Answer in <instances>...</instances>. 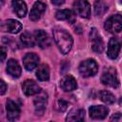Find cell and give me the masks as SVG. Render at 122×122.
Segmentation results:
<instances>
[{
    "mask_svg": "<svg viewBox=\"0 0 122 122\" xmlns=\"http://www.w3.org/2000/svg\"><path fill=\"white\" fill-rule=\"evenodd\" d=\"M73 10L80 17L89 18L91 15V6L87 0H76L73 3Z\"/></svg>",
    "mask_w": 122,
    "mask_h": 122,
    "instance_id": "cell-5",
    "label": "cell"
},
{
    "mask_svg": "<svg viewBox=\"0 0 122 122\" xmlns=\"http://www.w3.org/2000/svg\"><path fill=\"white\" fill-rule=\"evenodd\" d=\"M89 112L92 119H103L109 113V109L105 106H92Z\"/></svg>",
    "mask_w": 122,
    "mask_h": 122,
    "instance_id": "cell-14",
    "label": "cell"
},
{
    "mask_svg": "<svg viewBox=\"0 0 122 122\" xmlns=\"http://www.w3.org/2000/svg\"><path fill=\"white\" fill-rule=\"evenodd\" d=\"M99 97L101 101H103L106 104H112L115 101L114 95L111 92H108V91H101L99 92Z\"/></svg>",
    "mask_w": 122,
    "mask_h": 122,
    "instance_id": "cell-24",
    "label": "cell"
},
{
    "mask_svg": "<svg viewBox=\"0 0 122 122\" xmlns=\"http://www.w3.org/2000/svg\"><path fill=\"white\" fill-rule=\"evenodd\" d=\"M7 72L12 77H19L21 74V68L18 62L14 59H10L7 63Z\"/></svg>",
    "mask_w": 122,
    "mask_h": 122,
    "instance_id": "cell-16",
    "label": "cell"
},
{
    "mask_svg": "<svg viewBox=\"0 0 122 122\" xmlns=\"http://www.w3.org/2000/svg\"><path fill=\"white\" fill-rule=\"evenodd\" d=\"M22 90H23L24 93L28 96L38 94L41 92V88L33 80H26L22 84Z\"/></svg>",
    "mask_w": 122,
    "mask_h": 122,
    "instance_id": "cell-10",
    "label": "cell"
},
{
    "mask_svg": "<svg viewBox=\"0 0 122 122\" xmlns=\"http://www.w3.org/2000/svg\"><path fill=\"white\" fill-rule=\"evenodd\" d=\"M60 85H61V88L65 92H71V91H73V90H75L77 88L76 80L71 75L64 76L63 79L61 80V84Z\"/></svg>",
    "mask_w": 122,
    "mask_h": 122,
    "instance_id": "cell-15",
    "label": "cell"
},
{
    "mask_svg": "<svg viewBox=\"0 0 122 122\" xmlns=\"http://www.w3.org/2000/svg\"><path fill=\"white\" fill-rule=\"evenodd\" d=\"M55 17L58 20H65V21H68L69 23H74V21H75V15H74L73 11H71V10H58L55 13Z\"/></svg>",
    "mask_w": 122,
    "mask_h": 122,
    "instance_id": "cell-18",
    "label": "cell"
},
{
    "mask_svg": "<svg viewBox=\"0 0 122 122\" xmlns=\"http://www.w3.org/2000/svg\"><path fill=\"white\" fill-rule=\"evenodd\" d=\"M6 110H7L8 120L15 121L16 119H18V117L20 115V108L14 101L8 99L6 102Z\"/></svg>",
    "mask_w": 122,
    "mask_h": 122,
    "instance_id": "cell-6",
    "label": "cell"
},
{
    "mask_svg": "<svg viewBox=\"0 0 122 122\" xmlns=\"http://www.w3.org/2000/svg\"><path fill=\"white\" fill-rule=\"evenodd\" d=\"M104 28L111 33H117L122 30V15L114 14L106 20Z\"/></svg>",
    "mask_w": 122,
    "mask_h": 122,
    "instance_id": "cell-2",
    "label": "cell"
},
{
    "mask_svg": "<svg viewBox=\"0 0 122 122\" xmlns=\"http://www.w3.org/2000/svg\"><path fill=\"white\" fill-rule=\"evenodd\" d=\"M52 33H53V39L58 49L60 50V51L63 54L69 53V51H71L72 47V43H73L72 37L71 36V34L67 32L65 30L59 29V28L54 29Z\"/></svg>",
    "mask_w": 122,
    "mask_h": 122,
    "instance_id": "cell-1",
    "label": "cell"
},
{
    "mask_svg": "<svg viewBox=\"0 0 122 122\" xmlns=\"http://www.w3.org/2000/svg\"><path fill=\"white\" fill-rule=\"evenodd\" d=\"M120 48H121V45H120L119 41L114 37L111 38L109 41V44H108V51H107L108 56L111 59H115L119 54Z\"/></svg>",
    "mask_w": 122,
    "mask_h": 122,
    "instance_id": "cell-13",
    "label": "cell"
},
{
    "mask_svg": "<svg viewBox=\"0 0 122 122\" xmlns=\"http://www.w3.org/2000/svg\"><path fill=\"white\" fill-rule=\"evenodd\" d=\"M67 107H68V103H67L65 100H63V99H59V100L57 101L56 108H57V110H58L59 112H64V111H66Z\"/></svg>",
    "mask_w": 122,
    "mask_h": 122,
    "instance_id": "cell-25",
    "label": "cell"
},
{
    "mask_svg": "<svg viewBox=\"0 0 122 122\" xmlns=\"http://www.w3.org/2000/svg\"><path fill=\"white\" fill-rule=\"evenodd\" d=\"M1 30L10 33H18L22 30V25L19 21L14 19H9L2 23Z\"/></svg>",
    "mask_w": 122,
    "mask_h": 122,
    "instance_id": "cell-7",
    "label": "cell"
},
{
    "mask_svg": "<svg viewBox=\"0 0 122 122\" xmlns=\"http://www.w3.org/2000/svg\"><path fill=\"white\" fill-rule=\"evenodd\" d=\"M65 0H51V3L55 6H61L62 4H64Z\"/></svg>",
    "mask_w": 122,
    "mask_h": 122,
    "instance_id": "cell-29",
    "label": "cell"
},
{
    "mask_svg": "<svg viewBox=\"0 0 122 122\" xmlns=\"http://www.w3.org/2000/svg\"><path fill=\"white\" fill-rule=\"evenodd\" d=\"M1 51H2V55H1V62H3L4 60H5V58H6V53H7V49L4 47V46H2L1 47Z\"/></svg>",
    "mask_w": 122,
    "mask_h": 122,
    "instance_id": "cell-28",
    "label": "cell"
},
{
    "mask_svg": "<svg viewBox=\"0 0 122 122\" xmlns=\"http://www.w3.org/2000/svg\"><path fill=\"white\" fill-rule=\"evenodd\" d=\"M85 117V111L83 109H73L71 110L66 117L67 121H82Z\"/></svg>",
    "mask_w": 122,
    "mask_h": 122,
    "instance_id": "cell-19",
    "label": "cell"
},
{
    "mask_svg": "<svg viewBox=\"0 0 122 122\" xmlns=\"http://www.w3.org/2000/svg\"><path fill=\"white\" fill-rule=\"evenodd\" d=\"M39 63V57L35 53L30 52L27 53L23 58V64L27 71H32L34 70Z\"/></svg>",
    "mask_w": 122,
    "mask_h": 122,
    "instance_id": "cell-11",
    "label": "cell"
},
{
    "mask_svg": "<svg viewBox=\"0 0 122 122\" xmlns=\"http://www.w3.org/2000/svg\"><path fill=\"white\" fill-rule=\"evenodd\" d=\"M97 64L93 59H87L81 62L79 66V72L83 77H90L97 72Z\"/></svg>",
    "mask_w": 122,
    "mask_h": 122,
    "instance_id": "cell-3",
    "label": "cell"
},
{
    "mask_svg": "<svg viewBox=\"0 0 122 122\" xmlns=\"http://www.w3.org/2000/svg\"><path fill=\"white\" fill-rule=\"evenodd\" d=\"M101 82L108 87L117 88L119 86V80L117 78L115 70H113L112 68H110L109 70L104 71L103 74L101 75Z\"/></svg>",
    "mask_w": 122,
    "mask_h": 122,
    "instance_id": "cell-4",
    "label": "cell"
},
{
    "mask_svg": "<svg viewBox=\"0 0 122 122\" xmlns=\"http://www.w3.org/2000/svg\"><path fill=\"white\" fill-rule=\"evenodd\" d=\"M33 36H34L35 43L41 49H46L51 45V39H50L48 33H46L44 30H35Z\"/></svg>",
    "mask_w": 122,
    "mask_h": 122,
    "instance_id": "cell-8",
    "label": "cell"
},
{
    "mask_svg": "<svg viewBox=\"0 0 122 122\" xmlns=\"http://www.w3.org/2000/svg\"><path fill=\"white\" fill-rule=\"evenodd\" d=\"M11 6L13 11L18 17H24L27 13V5L23 0H12Z\"/></svg>",
    "mask_w": 122,
    "mask_h": 122,
    "instance_id": "cell-17",
    "label": "cell"
},
{
    "mask_svg": "<svg viewBox=\"0 0 122 122\" xmlns=\"http://www.w3.org/2000/svg\"><path fill=\"white\" fill-rule=\"evenodd\" d=\"M46 10V5L41 1H36L30 12V19L31 21H37Z\"/></svg>",
    "mask_w": 122,
    "mask_h": 122,
    "instance_id": "cell-12",
    "label": "cell"
},
{
    "mask_svg": "<svg viewBox=\"0 0 122 122\" xmlns=\"http://www.w3.org/2000/svg\"><path fill=\"white\" fill-rule=\"evenodd\" d=\"M121 1H122V0H121Z\"/></svg>",
    "mask_w": 122,
    "mask_h": 122,
    "instance_id": "cell-30",
    "label": "cell"
},
{
    "mask_svg": "<svg viewBox=\"0 0 122 122\" xmlns=\"http://www.w3.org/2000/svg\"><path fill=\"white\" fill-rule=\"evenodd\" d=\"M0 86H1V94L3 95V94L6 92V91H7V85H6V83H5L3 80H1Z\"/></svg>",
    "mask_w": 122,
    "mask_h": 122,
    "instance_id": "cell-27",
    "label": "cell"
},
{
    "mask_svg": "<svg viewBox=\"0 0 122 122\" xmlns=\"http://www.w3.org/2000/svg\"><path fill=\"white\" fill-rule=\"evenodd\" d=\"M46 105H47V93L41 91L38 93V96L34 98V107L37 115H41L44 113L46 110Z\"/></svg>",
    "mask_w": 122,
    "mask_h": 122,
    "instance_id": "cell-9",
    "label": "cell"
},
{
    "mask_svg": "<svg viewBox=\"0 0 122 122\" xmlns=\"http://www.w3.org/2000/svg\"><path fill=\"white\" fill-rule=\"evenodd\" d=\"M20 40H21V43L25 46V47H33L34 46V43H35V40H34V36H32L30 32L28 31H25L21 34L20 36Z\"/></svg>",
    "mask_w": 122,
    "mask_h": 122,
    "instance_id": "cell-23",
    "label": "cell"
},
{
    "mask_svg": "<svg viewBox=\"0 0 122 122\" xmlns=\"http://www.w3.org/2000/svg\"><path fill=\"white\" fill-rule=\"evenodd\" d=\"M36 77L40 81H47V80H49V78H50V69H49V66L46 65V64H43L40 67H38V69L36 71Z\"/></svg>",
    "mask_w": 122,
    "mask_h": 122,
    "instance_id": "cell-20",
    "label": "cell"
},
{
    "mask_svg": "<svg viewBox=\"0 0 122 122\" xmlns=\"http://www.w3.org/2000/svg\"><path fill=\"white\" fill-rule=\"evenodd\" d=\"M111 121H118V122H122V113H120V112L114 113V114L111 117Z\"/></svg>",
    "mask_w": 122,
    "mask_h": 122,
    "instance_id": "cell-26",
    "label": "cell"
},
{
    "mask_svg": "<svg viewBox=\"0 0 122 122\" xmlns=\"http://www.w3.org/2000/svg\"><path fill=\"white\" fill-rule=\"evenodd\" d=\"M93 10L96 16H102L108 10V5L103 0H96L93 5Z\"/></svg>",
    "mask_w": 122,
    "mask_h": 122,
    "instance_id": "cell-21",
    "label": "cell"
},
{
    "mask_svg": "<svg viewBox=\"0 0 122 122\" xmlns=\"http://www.w3.org/2000/svg\"><path fill=\"white\" fill-rule=\"evenodd\" d=\"M92 49L94 52L96 53H100L103 51L104 50V42L102 40V38L97 34L96 36L92 38Z\"/></svg>",
    "mask_w": 122,
    "mask_h": 122,
    "instance_id": "cell-22",
    "label": "cell"
}]
</instances>
